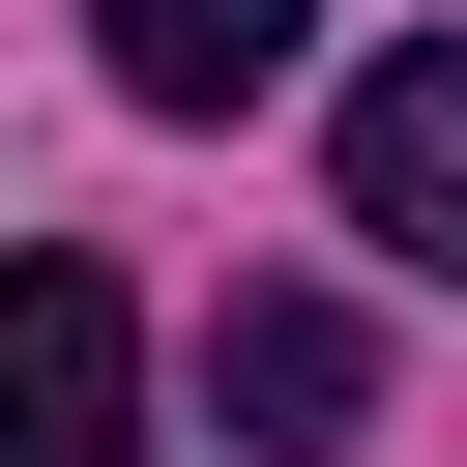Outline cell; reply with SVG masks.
I'll list each match as a JSON object with an SVG mask.
<instances>
[{
  "label": "cell",
  "instance_id": "4",
  "mask_svg": "<svg viewBox=\"0 0 467 467\" xmlns=\"http://www.w3.org/2000/svg\"><path fill=\"white\" fill-rule=\"evenodd\" d=\"M292 29H321V0H88V58H117L146 117H263V88H292Z\"/></svg>",
  "mask_w": 467,
  "mask_h": 467
},
{
  "label": "cell",
  "instance_id": "3",
  "mask_svg": "<svg viewBox=\"0 0 467 467\" xmlns=\"http://www.w3.org/2000/svg\"><path fill=\"white\" fill-rule=\"evenodd\" d=\"M350 409H379V321H350V292H234V321H204V438H263V467H321Z\"/></svg>",
  "mask_w": 467,
  "mask_h": 467
},
{
  "label": "cell",
  "instance_id": "1",
  "mask_svg": "<svg viewBox=\"0 0 467 467\" xmlns=\"http://www.w3.org/2000/svg\"><path fill=\"white\" fill-rule=\"evenodd\" d=\"M321 175H350V234H379L409 292H467V29H409V58H350V117H321Z\"/></svg>",
  "mask_w": 467,
  "mask_h": 467
},
{
  "label": "cell",
  "instance_id": "2",
  "mask_svg": "<svg viewBox=\"0 0 467 467\" xmlns=\"http://www.w3.org/2000/svg\"><path fill=\"white\" fill-rule=\"evenodd\" d=\"M0 467H146V321H117V263H29V292H0Z\"/></svg>",
  "mask_w": 467,
  "mask_h": 467
}]
</instances>
